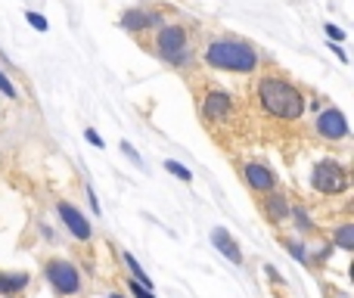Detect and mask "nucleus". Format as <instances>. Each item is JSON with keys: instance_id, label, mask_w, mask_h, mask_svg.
Listing matches in <instances>:
<instances>
[{"instance_id": "1", "label": "nucleus", "mask_w": 354, "mask_h": 298, "mask_svg": "<svg viewBox=\"0 0 354 298\" xmlns=\"http://www.w3.org/2000/svg\"><path fill=\"white\" fill-rule=\"evenodd\" d=\"M258 97H261V106L277 118H299L305 112V97L295 91L289 81L280 78H264L258 84Z\"/></svg>"}, {"instance_id": "2", "label": "nucleus", "mask_w": 354, "mask_h": 298, "mask_svg": "<svg viewBox=\"0 0 354 298\" xmlns=\"http://www.w3.org/2000/svg\"><path fill=\"white\" fill-rule=\"evenodd\" d=\"M205 59L214 68H227V72H255L258 56L249 44L239 41H218L205 50Z\"/></svg>"}, {"instance_id": "3", "label": "nucleus", "mask_w": 354, "mask_h": 298, "mask_svg": "<svg viewBox=\"0 0 354 298\" xmlns=\"http://www.w3.org/2000/svg\"><path fill=\"white\" fill-rule=\"evenodd\" d=\"M311 183H314V189H320V193H342V189L348 187V177H345L342 165L326 158V162H320L317 168H314Z\"/></svg>"}, {"instance_id": "4", "label": "nucleus", "mask_w": 354, "mask_h": 298, "mask_svg": "<svg viewBox=\"0 0 354 298\" xmlns=\"http://www.w3.org/2000/svg\"><path fill=\"white\" fill-rule=\"evenodd\" d=\"M47 280L53 283V289L62 292V295H75L78 286H81L78 270H75V264H68V261H50L47 264Z\"/></svg>"}, {"instance_id": "5", "label": "nucleus", "mask_w": 354, "mask_h": 298, "mask_svg": "<svg viewBox=\"0 0 354 298\" xmlns=\"http://www.w3.org/2000/svg\"><path fill=\"white\" fill-rule=\"evenodd\" d=\"M159 53L165 56L168 62H180L187 59V35H183L180 25H168L159 35Z\"/></svg>"}, {"instance_id": "6", "label": "nucleus", "mask_w": 354, "mask_h": 298, "mask_svg": "<svg viewBox=\"0 0 354 298\" xmlns=\"http://www.w3.org/2000/svg\"><path fill=\"white\" fill-rule=\"evenodd\" d=\"M317 131L324 137H330V140H342V137H348V122H345V115L339 109H326L317 118Z\"/></svg>"}, {"instance_id": "7", "label": "nucleus", "mask_w": 354, "mask_h": 298, "mask_svg": "<svg viewBox=\"0 0 354 298\" xmlns=\"http://www.w3.org/2000/svg\"><path fill=\"white\" fill-rule=\"evenodd\" d=\"M59 218L66 221V227L78 239H91V224H87V218L75 205H68V202H59Z\"/></svg>"}, {"instance_id": "8", "label": "nucleus", "mask_w": 354, "mask_h": 298, "mask_svg": "<svg viewBox=\"0 0 354 298\" xmlns=\"http://www.w3.org/2000/svg\"><path fill=\"white\" fill-rule=\"evenodd\" d=\"M212 243L218 245V252H221V255H224V258H230L233 264H243V252H239V245L233 243V236H230V233H227V230H221V227H218V230L212 233Z\"/></svg>"}, {"instance_id": "9", "label": "nucleus", "mask_w": 354, "mask_h": 298, "mask_svg": "<svg viewBox=\"0 0 354 298\" xmlns=\"http://www.w3.org/2000/svg\"><path fill=\"white\" fill-rule=\"evenodd\" d=\"M205 118H212V122H221L224 115H230V97L227 93H212V97H205Z\"/></svg>"}, {"instance_id": "10", "label": "nucleus", "mask_w": 354, "mask_h": 298, "mask_svg": "<svg viewBox=\"0 0 354 298\" xmlns=\"http://www.w3.org/2000/svg\"><path fill=\"white\" fill-rule=\"evenodd\" d=\"M245 180L252 183L255 189H274V174H270L264 165H245Z\"/></svg>"}, {"instance_id": "11", "label": "nucleus", "mask_w": 354, "mask_h": 298, "mask_svg": "<svg viewBox=\"0 0 354 298\" xmlns=\"http://www.w3.org/2000/svg\"><path fill=\"white\" fill-rule=\"evenodd\" d=\"M122 25L124 28H149V25H156V16L153 12H140V10H131L122 16Z\"/></svg>"}, {"instance_id": "12", "label": "nucleus", "mask_w": 354, "mask_h": 298, "mask_svg": "<svg viewBox=\"0 0 354 298\" xmlns=\"http://www.w3.org/2000/svg\"><path fill=\"white\" fill-rule=\"evenodd\" d=\"M25 286H28V277L25 274H0V295H12Z\"/></svg>"}, {"instance_id": "13", "label": "nucleus", "mask_w": 354, "mask_h": 298, "mask_svg": "<svg viewBox=\"0 0 354 298\" xmlns=\"http://www.w3.org/2000/svg\"><path fill=\"white\" fill-rule=\"evenodd\" d=\"M124 261H128L131 274H134V283H140V286H147V289H149V277L143 274V268H140V264H137V258L131 255V252H124Z\"/></svg>"}, {"instance_id": "14", "label": "nucleus", "mask_w": 354, "mask_h": 298, "mask_svg": "<svg viewBox=\"0 0 354 298\" xmlns=\"http://www.w3.org/2000/svg\"><path fill=\"white\" fill-rule=\"evenodd\" d=\"M336 243H339V249H345V252L354 249V227L351 224H345L342 230L336 233Z\"/></svg>"}, {"instance_id": "15", "label": "nucleus", "mask_w": 354, "mask_h": 298, "mask_svg": "<svg viewBox=\"0 0 354 298\" xmlns=\"http://www.w3.org/2000/svg\"><path fill=\"white\" fill-rule=\"evenodd\" d=\"M268 214L274 221H280L283 214H286V202H283L280 196H270V199H268Z\"/></svg>"}, {"instance_id": "16", "label": "nucleus", "mask_w": 354, "mask_h": 298, "mask_svg": "<svg viewBox=\"0 0 354 298\" xmlns=\"http://www.w3.org/2000/svg\"><path fill=\"white\" fill-rule=\"evenodd\" d=\"M165 168L171 171L174 177H180V180H193V174H189V168H183L180 162H165Z\"/></svg>"}, {"instance_id": "17", "label": "nucleus", "mask_w": 354, "mask_h": 298, "mask_svg": "<svg viewBox=\"0 0 354 298\" xmlns=\"http://www.w3.org/2000/svg\"><path fill=\"white\" fill-rule=\"evenodd\" d=\"M28 22H31V28H35V31H47V19H44L41 12H31L28 10Z\"/></svg>"}, {"instance_id": "18", "label": "nucleus", "mask_w": 354, "mask_h": 298, "mask_svg": "<svg viewBox=\"0 0 354 298\" xmlns=\"http://www.w3.org/2000/svg\"><path fill=\"white\" fill-rule=\"evenodd\" d=\"M131 295H134V298H156V295H153V289L140 286V283H134V280H131Z\"/></svg>"}, {"instance_id": "19", "label": "nucleus", "mask_w": 354, "mask_h": 298, "mask_svg": "<svg viewBox=\"0 0 354 298\" xmlns=\"http://www.w3.org/2000/svg\"><path fill=\"white\" fill-rule=\"evenodd\" d=\"M0 91H3V93H6V97H10V100H16V87L10 84V78H6L3 72H0Z\"/></svg>"}, {"instance_id": "20", "label": "nucleus", "mask_w": 354, "mask_h": 298, "mask_svg": "<svg viewBox=\"0 0 354 298\" xmlns=\"http://www.w3.org/2000/svg\"><path fill=\"white\" fill-rule=\"evenodd\" d=\"M326 35H330L336 44H342V41H345V31H342V28H336V25H326Z\"/></svg>"}, {"instance_id": "21", "label": "nucleus", "mask_w": 354, "mask_h": 298, "mask_svg": "<svg viewBox=\"0 0 354 298\" xmlns=\"http://www.w3.org/2000/svg\"><path fill=\"white\" fill-rule=\"evenodd\" d=\"M84 137H87V140L93 143V147H103V137H100V134H97V131H93V128H87V134H84Z\"/></svg>"}, {"instance_id": "22", "label": "nucleus", "mask_w": 354, "mask_h": 298, "mask_svg": "<svg viewBox=\"0 0 354 298\" xmlns=\"http://www.w3.org/2000/svg\"><path fill=\"white\" fill-rule=\"evenodd\" d=\"M295 221H299L301 230H305V227H311V221H308V214H305V212H295Z\"/></svg>"}, {"instance_id": "23", "label": "nucleus", "mask_w": 354, "mask_h": 298, "mask_svg": "<svg viewBox=\"0 0 354 298\" xmlns=\"http://www.w3.org/2000/svg\"><path fill=\"white\" fill-rule=\"evenodd\" d=\"M122 149H124V156H131V158H134V162H140V156H137V152H134V147H131V143H122Z\"/></svg>"}, {"instance_id": "24", "label": "nucleus", "mask_w": 354, "mask_h": 298, "mask_svg": "<svg viewBox=\"0 0 354 298\" xmlns=\"http://www.w3.org/2000/svg\"><path fill=\"white\" fill-rule=\"evenodd\" d=\"M333 50H336V56H339V59H342V62H348V56H345V50H342V44H333Z\"/></svg>"}, {"instance_id": "25", "label": "nucleus", "mask_w": 354, "mask_h": 298, "mask_svg": "<svg viewBox=\"0 0 354 298\" xmlns=\"http://www.w3.org/2000/svg\"><path fill=\"white\" fill-rule=\"evenodd\" d=\"M109 298H122V295H109Z\"/></svg>"}]
</instances>
